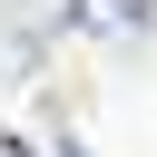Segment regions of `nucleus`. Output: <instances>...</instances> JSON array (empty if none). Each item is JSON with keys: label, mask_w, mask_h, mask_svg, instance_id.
Instances as JSON below:
<instances>
[{"label": "nucleus", "mask_w": 157, "mask_h": 157, "mask_svg": "<svg viewBox=\"0 0 157 157\" xmlns=\"http://www.w3.org/2000/svg\"><path fill=\"white\" fill-rule=\"evenodd\" d=\"M147 10H157V0H69V20L98 29V39H108V29H147Z\"/></svg>", "instance_id": "nucleus-1"}, {"label": "nucleus", "mask_w": 157, "mask_h": 157, "mask_svg": "<svg viewBox=\"0 0 157 157\" xmlns=\"http://www.w3.org/2000/svg\"><path fill=\"white\" fill-rule=\"evenodd\" d=\"M20 157H69V137H29V147H20Z\"/></svg>", "instance_id": "nucleus-2"}]
</instances>
